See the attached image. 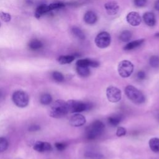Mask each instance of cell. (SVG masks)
Returning a JSON list of instances; mask_svg holds the SVG:
<instances>
[{"instance_id": "cell-25", "label": "cell", "mask_w": 159, "mask_h": 159, "mask_svg": "<svg viewBox=\"0 0 159 159\" xmlns=\"http://www.w3.org/2000/svg\"><path fill=\"white\" fill-rule=\"evenodd\" d=\"M40 103H42V104L48 105V104H50L52 102V96L50 94H48V93L43 94L40 97Z\"/></svg>"}, {"instance_id": "cell-32", "label": "cell", "mask_w": 159, "mask_h": 159, "mask_svg": "<svg viewBox=\"0 0 159 159\" xmlns=\"http://www.w3.org/2000/svg\"><path fill=\"white\" fill-rule=\"evenodd\" d=\"M134 3L137 7H143L147 3V0H134Z\"/></svg>"}, {"instance_id": "cell-17", "label": "cell", "mask_w": 159, "mask_h": 159, "mask_svg": "<svg viewBox=\"0 0 159 159\" xmlns=\"http://www.w3.org/2000/svg\"><path fill=\"white\" fill-rule=\"evenodd\" d=\"M144 42V39H139L136 40H134L132 42H130L128 43L127 45H125L124 47V49L125 50H133L139 46H140Z\"/></svg>"}, {"instance_id": "cell-22", "label": "cell", "mask_w": 159, "mask_h": 159, "mask_svg": "<svg viewBox=\"0 0 159 159\" xmlns=\"http://www.w3.org/2000/svg\"><path fill=\"white\" fill-rule=\"evenodd\" d=\"M42 46H43V44L42 42L37 39H33L29 43V48L33 50H37L40 49L42 47Z\"/></svg>"}, {"instance_id": "cell-19", "label": "cell", "mask_w": 159, "mask_h": 159, "mask_svg": "<svg viewBox=\"0 0 159 159\" xmlns=\"http://www.w3.org/2000/svg\"><path fill=\"white\" fill-rule=\"evenodd\" d=\"M75 58L74 55H62L58 58L57 60L60 64L65 65L71 63Z\"/></svg>"}, {"instance_id": "cell-30", "label": "cell", "mask_w": 159, "mask_h": 159, "mask_svg": "<svg viewBox=\"0 0 159 159\" xmlns=\"http://www.w3.org/2000/svg\"><path fill=\"white\" fill-rule=\"evenodd\" d=\"M65 5L63 3H61V2H58V3H52L49 4V7L50 11L54 10V9H60L61 7H63Z\"/></svg>"}, {"instance_id": "cell-15", "label": "cell", "mask_w": 159, "mask_h": 159, "mask_svg": "<svg viewBox=\"0 0 159 159\" xmlns=\"http://www.w3.org/2000/svg\"><path fill=\"white\" fill-rule=\"evenodd\" d=\"M97 16L96 13L92 11H87L83 17L84 22L88 24H94L97 21Z\"/></svg>"}, {"instance_id": "cell-9", "label": "cell", "mask_w": 159, "mask_h": 159, "mask_svg": "<svg viewBox=\"0 0 159 159\" xmlns=\"http://www.w3.org/2000/svg\"><path fill=\"white\" fill-rule=\"evenodd\" d=\"M126 20L130 25L135 27L140 25L142 21V18L138 12L132 11L127 15Z\"/></svg>"}, {"instance_id": "cell-37", "label": "cell", "mask_w": 159, "mask_h": 159, "mask_svg": "<svg viewBox=\"0 0 159 159\" xmlns=\"http://www.w3.org/2000/svg\"><path fill=\"white\" fill-rule=\"evenodd\" d=\"M155 36H156V37H159V32H158V33H157V34H155Z\"/></svg>"}, {"instance_id": "cell-33", "label": "cell", "mask_w": 159, "mask_h": 159, "mask_svg": "<svg viewBox=\"0 0 159 159\" xmlns=\"http://www.w3.org/2000/svg\"><path fill=\"white\" fill-rule=\"evenodd\" d=\"M55 146L56 148L60 151H62V150H65V148L66 147V143H62V142H57L55 144Z\"/></svg>"}, {"instance_id": "cell-2", "label": "cell", "mask_w": 159, "mask_h": 159, "mask_svg": "<svg viewBox=\"0 0 159 159\" xmlns=\"http://www.w3.org/2000/svg\"><path fill=\"white\" fill-rule=\"evenodd\" d=\"M104 129V124L100 120H95L87 127L86 129V137L89 140L95 139L102 134Z\"/></svg>"}, {"instance_id": "cell-6", "label": "cell", "mask_w": 159, "mask_h": 159, "mask_svg": "<svg viewBox=\"0 0 159 159\" xmlns=\"http://www.w3.org/2000/svg\"><path fill=\"white\" fill-rule=\"evenodd\" d=\"M117 71L121 77L128 78L134 71V65L129 60H122L118 65Z\"/></svg>"}, {"instance_id": "cell-11", "label": "cell", "mask_w": 159, "mask_h": 159, "mask_svg": "<svg viewBox=\"0 0 159 159\" xmlns=\"http://www.w3.org/2000/svg\"><path fill=\"white\" fill-rule=\"evenodd\" d=\"M104 8L107 14L109 16H114L117 14L119 11V6L115 1H109L105 3Z\"/></svg>"}, {"instance_id": "cell-3", "label": "cell", "mask_w": 159, "mask_h": 159, "mask_svg": "<svg viewBox=\"0 0 159 159\" xmlns=\"http://www.w3.org/2000/svg\"><path fill=\"white\" fill-rule=\"evenodd\" d=\"M125 94L127 97L135 104H142L145 100L143 93L132 85H128L125 87Z\"/></svg>"}, {"instance_id": "cell-28", "label": "cell", "mask_w": 159, "mask_h": 159, "mask_svg": "<svg viewBox=\"0 0 159 159\" xmlns=\"http://www.w3.org/2000/svg\"><path fill=\"white\" fill-rule=\"evenodd\" d=\"M52 77L53 80L57 82H62L64 80V76L63 74L59 71L53 72Z\"/></svg>"}, {"instance_id": "cell-18", "label": "cell", "mask_w": 159, "mask_h": 159, "mask_svg": "<svg viewBox=\"0 0 159 159\" xmlns=\"http://www.w3.org/2000/svg\"><path fill=\"white\" fill-rule=\"evenodd\" d=\"M149 147L150 149L155 153H159V139L152 138L149 140Z\"/></svg>"}, {"instance_id": "cell-27", "label": "cell", "mask_w": 159, "mask_h": 159, "mask_svg": "<svg viewBox=\"0 0 159 159\" xmlns=\"http://www.w3.org/2000/svg\"><path fill=\"white\" fill-rule=\"evenodd\" d=\"M8 147V141L4 137H0V153L4 152Z\"/></svg>"}, {"instance_id": "cell-16", "label": "cell", "mask_w": 159, "mask_h": 159, "mask_svg": "<svg viewBox=\"0 0 159 159\" xmlns=\"http://www.w3.org/2000/svg\"><path fill=\"white\" fill-rule=\"evenodd\" d=\"M49 11H50L49 5L41 4L37 7L35 13V16L37 18H40L41 16H42L43 14H44Z\"/></svg>"}, {"instance_id": "cell-20", "label": "cell", "mask_w": 159, "mask_h": 159, "mask_svg": "<svg viewBox=\"0 0 159 159\" xmlns=\"http://www.w3.org/2000/svg\"><path fill=\"white\" fill-rule=\"evenodd\" d=\"M76 71L78 74L82 77H87L90 74V70L88 66H76Z\"/></svg>"}, {"instance_id": "cell-21", "label": "cell", "mask_w": 159, "mask_h": 159, "mask_svg": "<svg viewBox=\"0 0 159 159\" xmlns=\"http://www.w3.org/2000/svg\"><path fill=\"white\" fill-rule=\"evenodd\" d=\"M122 120V116L119 114H114L109 117L107 120L110 125L112 126L117 125Z\"/></svg>"}, {"instance_id": "cell-4", "label": "cell", "mask_w": 159, "mask_h": 159, "mask_svg": "<svg viewBox=\"0 0 159 159\" xmlns=\"http://www.w3.org/2000/svg\"><path fill=\"white\" fill-rule=\"evenodd\" d=\"M66 106L68 112L75 113L84 111H88L92 108V104L89 102H83L76 100H68L66 101Z\"/></svg>"}, {"instance_id": "cell-35", "label": "cell", "mask_w": 159, "mask_h": 159, "mask_svg": "<svg viewBox=\"0 0 159 159\" xmlns=\"http://www.w3.org/2000/svg\"><path fill=\"white\" fill-rule=\"evenodd\" d=\"M40 129V127L39 125H32L30 126L29 128V130L30 131H32V132H34V131H37V130H39Z\"/></svg>"}, {"instance_id": "cell-29", "label": "cell", "mask_w": 159, "mask_h": 159, "mask_svg": "<svg viewBox=\"0 0 159 159\" xmlns=\"http://www.w3.org/2000/svg\"><path fill=\"white\" fill-rule=\"evenodd\" d=\"M0 17L3 21L6 22H9L11 19V16L9 13L2 12V11L0 12Z\"/></svg>"}, {"instance_id": "cell-26", "label": "cell", "mask_w": 159, "mask_h": 159, "mask_svg": "<svg viewBox=\"0 0 159 159\" xmlns=\"http://www.w3.org/2000/svg\"><path fill=\"white\" fill-rule=\"evenodd\" d=\"M149 63L153 68H157L159 66V57L157 55H153L150 58Z\"/></svg>"}, {"instance_id": "cell-14", "label": "cell", "mask_w": 159, "mask_h": 159, "mask_svg": "<svg viewBox=\"0 0 159 159\" xmlns=\"http://www.w3.org/2000/svg\"><path fill=\"white\" fill-rule=\"evenodd\" d=\"M143 20H144L145 23L150 27H152L155 25L156 23L155 15L153 12H145L143 15Z\"/></svg>"}, {"instance_id": "cell-5", "label": "cell", "mask_w": 159, "mask_h": 159, "mask_svg": "<svg viewBox=\"0 0 159 159\" xmlns=\"http://www.w3.org/2000/svg\"><path fill=\"white\" fill-rule=\"evenodd\" d=\"M14 103L19 107H25L28 105L29 97L27 93L24 91H15L12 96Z\"/></svg>"}, {"instance_id": "cell-38", "label": "cell", "mask_w": 159, "mask_h": 159, "mask_svg": "<svg viewBox=\"0 0 159 159\" xmlns=\"http://www.w3.org/2000/svg\"><path fill=\"white\" fill-rule=\"evenodd\" d=\"M92 159H102V158H98V157H95V158H92Z\"/></svg>"}, {"instance_id": "cell-7", "label": "cell", "mask_w": 159, "mask_h": 159, "mask_svg": "<svg viewBox=\"0 0 159 159\" xmlns=\"http://www.w3.org/2000/svg\"><path fill=\"white\" fill-rule=\"evenodd\" d=\"M111 35L107 32H101L95 37L94 42L96 46L100 48L107 47L111 43Z\"/></svg>"}, {"instance_id": "cell-12", "label": "cell", "mask_w": 159, "mask_h": 159, "mask_svg": "<svg viewBox=\"0 0 159 159\" xmlns=\"http://www.w3.org/2000/svg\"><path fill=\"white\" fill-rule=\"evenodd\" d=\"M34 149L38 152L42 153V152L51 151L52 146L48 142H42V141H37L35 143V144L34 145Z\"/></svg>"}, {"instance_id": "cell-31", "label": "cell", "mask_w": 159, "mask_h": 159, "mask_svg": "<svg viewBox=\"0 0 159 159\" xmlns=\"http://www.w3.org/2000/svg\"><path fill=\"white\" fill-rule=\"evenodd\" d=\"M126 134V130L123 127H119L116 131V135L117 137H122Z\"/></svg>"}, {"instance_id": "cell-13", "label": "cell", "mask_w": 159, "mask_h": 159, "mask_svg": "<svg viewBox=\"0 0 159 159\" xmlns=\"http://www.w3.org/2000/svg\"><path fill=\"white\" fill-rule=\"evenodd\" d=\"M76 66H91L93 68L98 67L99 65V62L95 60H93L89 58L80 59L76 61Z\"/></svg>"}, {"instance_id": "cell-1", "label": "cell", "mask_w": 159, "mask_h": 159, "mask_svg": "<svg viewBox=\"0 0 159 159\" xmlns=\"http://www.w3.org/2000/svg\"><path fill=\"white\" fill-rule=\"evenodd\" d=\"M66 101L61 99L55 101L50 106L49 114L54 118H61L68 113Z\"/></svg>"}, {"instance_id": "cell-23", "label": "cell", "mask_w": 159, "mask_h": 159, "mask_svg": "<svg viewBox=\"0 0 159 159\" xmlns=\"http://www.w3.org/2000/svg\"><path fill=\"white\" fill-rule=\"evenodd\" d=\"M71 32L74 36H75L76 38L79 39L80 40L85 39V35L84 32L82 31V30L80 29V28L76 27H73L71 29Z\"/></svg>"}, {"instance_id": "cell-36", "label": "cell", "mask_w": 159, "mask_h": 159, "mask_svg": "<svg viewBox=\"0 0 159 159\" xmlns=\"http://www.w3.org/2000/svg\"><path fill=\"white\" fill-rule=\"evenodd\" d=\"M154 7H155V9L159 11V0H157L155 2V4H154Z\"/></svg>"}, {"instance_id": "cell-34", "label": "cell", "mask_w": 159, "mask_h": 159, "mask_svg": "<svg viewBox=\"0 0 159 159\" xmlns=\"http://www.w3.org/2000/svg\"><path fill=\"white\" fill-rule=\"evenodd\" d=\"M137 76L139 80H143L145 78L146 75L143 71H139L137 74Z\"/></svg>"}, {"instance_id": "cell-24", "label": "cell", "mask_w": 159, "mask_h": 159, "mask_svg": "<svg viewBox=\"0 0 159 159\" xmlns=\"http://www.w3.org/2000/svg\"><path fill=\"white\" fill-rule=\"evenodd\" d=\"M131 38H132V33L127 30L122 31L119 35V39L123 42H129L131 39Z\"/></svg>"}, {"instance_id": "cell-10", "label": "cell", "mask_w": 159, "mask_h": 159, "mask_svg": "<svg viewBox=\"0 0 159 159\" xmlns=\"http://www.w3.org/2000/svg\"><path fill=\"white\" fill-rule=\"evenodd\" d=\"M86 123V119L82 114H75L70 119V124L73 127H80Z\"/></svg>"}, {"instance_id": "cell-8", "label": "cell", "mask_w": 159, "mask_h": 159, "mask_svg": "<svg viewBox=\"0 0 159 159\" xmlns=\"http://www.w3.org/2000/svg\"><path fill=\"white\" fill-rule=\"evenodd\" d=\"M106 97L108 101L111 102H119L122 97L120 90L113 86H109L106 89Z\"/></svg>"}]
</instances>
